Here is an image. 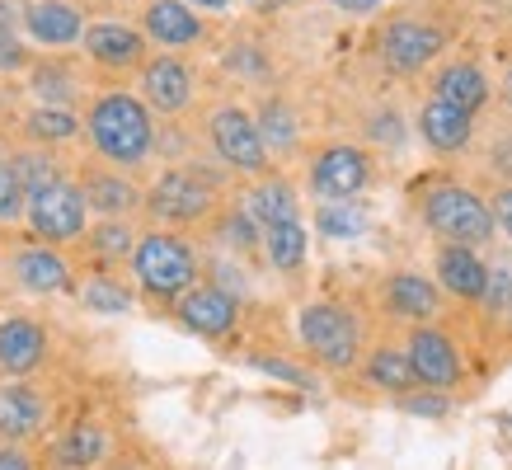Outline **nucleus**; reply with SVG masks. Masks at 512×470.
Masks as SVG:
<instances>
[{"instance_id": "nucleus-1", "label": "nucleus", "mask_w": 512, "mask_h": 470, "mask_svg": "<svg viewBox=\"0 0 512 470\" xmlns=\"http://www.w3.org/2000/svg\"><path fill=\"white\" fill-rule=\"evenodd\" d=\"M90 132L94 146L118 165H137L151 151V118L132 94H104L90 109Z\"/></svg>"}, {"instance_id": "nucleus-2", "label": "nucleus", "mask_w": 512, "mask_h": 470, "mask_svg": "<svg viewBox=\"0 0 512 470\" xmlns=\"http://www.w3.org/2000/svg\"><path fill=\"white\" fill-rule=\"evenodd\" d=\"M423 217L437 235H447L456 245H480L494 235V217L484 212V203L470 188H437L423 203Z\"/></svg>"}, {"instance_id": "nucleus-3", "label": "nucleus", "mask_w": 512, "mask_h": 470, "mask_svg": "<svg viewBox=\"0 0 512 470\" xmlns=\"http://www.w3.org/2000/svg\"><path fill=\"white\" fill-rule=\"evenodd\" d=\"M137 273L141 282L160 292V297H170V292H184L198 264H193V250H188L184 240H174V235H146L137 245Z\"/></svg>"}, {"instance_id": "nucleus-4", "label": "nucleus", "mask_w": 512, "mask_h": 470, "mask_svg": "<svg viewBox=\"0 0 512 470\" xmlns=\"http://www.w3.org/2000/svg\"><path fill=\"white\" fill-rule=\"evenodd\" d=\"M296 329L325 367H348L357 358V320L339 306H306Z\"/></svg>"}, {"instance_id": "nucleus-5", "label": "nucleus", "mask_w": 512, "mask_h": 470, "mask_svg": "<svg viewBox=\"0 0 512 470\" xmlns=\"http://www.w3.org/2000/svg\"><path fill=\"white\" fill-rule=\"evenodd\" d=\"M212 141H217L221 160H231L235 170H264V132H259V123H249V113L240 109H221L217 118H212Z\"/></svg>"}, {"instance_id": "nucleus-6", "label": "nucleus", "mask_w": 512, "mask_h": 470, "mask_svg": "<svg viewBox=\"0 0 512 470\" xmlns=\"http://www.w3.org/2000/svg\"><path fill=\"white\" fill-rule=\"evenodd\" d=\"M33 231L47 235V240H71L85 226V193L71 184L47 188L43 198H33Z\"/></svg>"}, {"instance_id": "nucleus-7", "label": "nucleus", "mask_w": 512, "mask_h": 470, "mask_svg": "<svg viewBox=\"0 0 512 470\" xmlns=\"http://www.w3.org/2000/svg\"><path fill=\"white\" fill-rule=\"evenodd\" d=\"M409 362H414V372H419L423 386H433V391H447V386L461 381V358H456V348H451L447 334H437V329H414Z\"/></svg>"}, {"instance_id": "nucleus-8", "label": "nucleus", "mask_w": 512, "mask_h": 470, "mask_svg": "<svg viewBox=\"0 0 512 470\" xmlns=\"http://www.w3.org/2000/svg\"><path fill=\"white\" fill-rule=\"evenodd\" d=\"M311 184L329 203H348L357 188L367 184V160H362V151H353V146H334V151H325V156L315 160Z\"/></svg>"}, {"instance_id": "nucleus-9", "label": "nucleus", "mask_w": 512, "mask_h": 470, "mask_svg": "<svg viewBox=\"0 0 512 470\" xmlns=\"http://www.w3.org/2000/svg\"><path fill=\"white\" fill-rule=\"evenodd\" d=\"M381 52L395 71H419L442 52V33L428 29V24H414V19H400L390 24L386 38H381Z\"/></svg>"}, {"instance_id": "nucleus-10", "label": "nucleus", "mask_w": 512, "mask_h": 470, "mask_svg": "<svg viewBox=\"0 0 512 470\" xmlns=\"http://www.w3.org/2000/svg\"><path fill=\"white\" fill-rule=\"evenodd\" d=\"M43 423H47V405L33 386H19V381H5V386H0V438L5 442L38 438Z\"/></svg>"}, {"instance_id": "nucleus-11", "label": "nucleus", "mask_w": 512, "mask_h": 470, "mask_svg": "<svg viewBox=\"0 0 512 470\" xmlns=\"http://www.w3.org/2000/svg\"><path fill=\"white\" fill-rule=\"evenodd\" d=\"M151 207H156L160 217L170 221H198L207 207H212V193H207V184L202 179H193V174L174 170L165 174L156 184V193H151Z\"/></svg>"}, {"instance_id": "nucleus-12", "label": "nucleus", "mask_w": 512, "mask_h": 470, "mask_svg": "<svg viewBox=\"0 0 512 470\" xmlns=\"http://www.w3.org/2000/svg\"><path fill=\"white\" fill-rule=\"evenodd\" d=\"M47 358V334L33 320H5L0 325V372H33Z\"/></svg>"}, {"instance_id": "nucleus-13", "label": "nucleus", "mask_w": 512, "mask_h": 470, "mask_svg": "<svg viewBox=\"0 0 512 470\" xmlns=\"http://www.w3.org/2000/svg\"><path fill=\"white\" fill-rule=\"evenodd\" d=\"M179 315H184L188 329H198V334H226L235 325V301L221 292V287H193L184 301H179Z\"/></svg>"}, {"instance_id": "nucleus-14", "label": "nucleus", "mask_w": 512, "mask_h": 470, "mask_svg": "<svg viewBox=\"0 0 512 470\" xmlns=\"http://www.w3.org/2000/svg\"><path fill=\"white\" fill-rule=\"evenodd\" d=\"M141 85H146V99L156 104L160 113H174L188 104V94H193V85H188V71L174 57H160V62L146 66V76H141Z\"/></svg>"}, {"instance_id": "nucleus-15", "label": "nucleus", "mask_w": 512, "mask_h": 470, "mask_svg": "<svg viewBox=\"0 0 512 470\" xmlns=\"http://www.w3.org/2000/svg\"><path fill=\"white\" fill-rule=\"evenodd\" d=\"M419 127L437 151H461L470 141V113L447 104V99H433V104L419 113Z\"/></svg>"}, {"instance_id": "nucleus-16", "label": "nucleus", "mask_w": 512, "mask_h": 470, "mask_svg": "<svg viewBox=\"0 0 512 470\" xmlns=\"http://www.w3.org/2000/svg\"><path fill=\"white\" fill-rule=\"evenodd\" d=\"M146 33L165 47H184L202 33V24L188 5H179V0H156V5L146 10Z\"/></svg>"}, {"instance_id": "nucleus-17", "label": "nucleus", "mask_w": 512, "mask_h": 470, "mask_svg": "<svg viewBox=\"0 0 512 470\" xmlns=\"http://www.w3.org/2000/svg\"><path fill=\"white\" fill-rule=\"evenodd\" d=\"M85 47H90L94 62L132 66L141 57V33H132L127 24H94V29L85 33Z\"/></svg>"}, {"instance_id": "nucleus-18", "label": "nucleus", "mask_w": 512, "mask_h": 470, "mask_svg": "<svg viewBox=\"0 0 512 470\" xmlns=\"http://www.w3.org/2000/svg\"><path fill=\"white\" fill-rule=\"evenodd\" d=\"M24 19H29V33L38 43H71V38H80V15L62 0H38V5H29Z\"/></svg>"}, {"instance_id": "nucleus-19", "label": "nucleus", "mask_w": 512, "mask_h": 470, "mask_svg": "<svg viewBox=\"0 0 512 470\" xmlns=\"http://www.w3.org/2000/svg\"><path fill=\"white\" fill-rule=\"evenodd\" d=\"M437 273H442V282H447L456 297H484V282H489V273H484V264L466 250V245H451V250H442Z\"/></svg>"}, {"instance_id": "nucleus-20", "label": "nucleus", "mask_w": 512, "mask_h": 470, "mask_svg": "<svg viewBox=\"0 0 512 470\" xmlns=\"http://www.w3.org/2000/svg\"><path fill=\"white\" fill-rule=\"evenodd\" d=\"M57 470H85L94 461H104V428L99 423H76L57 447H52Z\"/></svg>"}, {"instance_id": "nucleus-21", "label": "nucleus", "mask_w": 512, "mask_h": 470, "mask_svg": "<svg viewBox=\"0 0 512 470\" xmlns=\"http://www.w3.org/2000/svg\"><path fill=\"white\" fill-rule=\"evenodd\" d=\"M437 99H447V104H456V109L475 113L489 99V85H484V76L475 71V66H447L442 76H437Z\"/></svg>"}, {"instance_id": "nucleus-22", "label": "nucleus", "mask_w": 512, "mask_h": 470, "mask_svg": "<svg viewBox=\"0 0 512 470\" xmlns=\"http://www.w3.org/2000/svg\"><path fill=\"white\" fill-rule=\"evenodd\" d=\"M390 306H395V315H409V320H428V315L437 311L433 282H423L419 273H400V278H390Z\"/></svg>"}, {"instance_id": "nucleus-23", "label": "nucleus", "mask_w": 512, "mask_h": 470, "mask_svg": "<svg viewBox=\"0 0 512 470\" xmlns=\"http://www.w3.org/2000/svg\"><path fill=\"white\" fill-rule=\"evenodd\" d=\"M15 273L29 292H57V287H66V264L47 250H24L15 259Z\"/></svg>"}, {"instance_id": "nucleus-24", "label": "nucleus", "mask_w": 512, "mask_h": 470, "mask_svg": "<svg viewBox=\"0 0 512 470\" xmlns=\"http://www.w3.org/2000/svg\"><path fill=\"white\" fill-rule=\"evenodd\" d=\"M367 376H372V386H386V391H409V386L419 381L409 353H395V348H381V353L367 362Z\"/></svg>"}, {"instance_id": "nucleus-25", "label": "nucleus", "mask_w": 512, "mask_h": 470, "mask_svg": "<svg viewBox=\"0 0 512 470\" xmlns=\"http://www.w3.org/2000/svg\"><path fill=\"white\" fill-rule=\"evenodd\" d=\"M268 259L278 268H301V259H306V226L301 221L268 226Z\"/></svg>"}, {"instance_id": "nucleus-26", "label": "nucleus", "mask_w": 512, "mask_h": 470, "mask_svg": "<svg viewBox=\"0 0 512 470\" xmlns=\"http://www.w3.org/2000/svg\"><path fill=\"white\" fill-rule=\"evenodd\" d=\"M249 212L264 221V226H278V221H296V198L287 184H264L254 188V198H249Z\"/></svg>"}, {"instance_id": "nucleus-27", "label": "nucleus", "mask_w": 512, "mask_h": 470, "mask_svg": "<svg viewBox=\"0 0 512 470\" xmlns=\"http://www.w3.org/2000/svg\"><path fill=\"white\" fill-rule=\"evenodd\" d=\"M15 174L29 198H43L47 188H57V165L47 156H15Z\"/></svg>"}, {"instance_id": "nucleus-28", "label": "nucleus", "mask_w": 512, "mask_h": 470, "mask_svg": "<svg viewBox=\"0 0 512 470\" xmlns=\"http://www.w3.org/2000/svg\"><path fill=\"white\" fill-rule=\"evenodd\" d=\"M315 226H320L325 235H334V240H348V235H362L367 217H362L353 203H329V207H320Z\"/></svg>"}, {"instance_id": "nucleus-29", "label": "nucleus", "mask_w": 512, "mask_h": 470, "mask_svg": "<svg viewBox=\"0 0 512 470\" xmlns=\"http://www.w3.org/2000/svg\"><path fill=\"white\" fill-rule=\"evenodd\" d=\"M29 132H33V137H47V141H62V137H71V132H76V118H71V113H62V109H38L29 118Z\"/></svg>"}, {"instance_id": "nucleus-30", "label": "nucleus", "mask_w": 512, "mask_h": 470, "mask_svg": "<svg viewBox=\"0 0 512 470\" xmlns=\"http://www.w3.org/2000/svg\"><path fill=\"white\" fill-rule=\"evenodd\" d=\"M132 188L118 184V179H90V203L104 207V212H123V207H132Z\"/></svg>"}, {"instance_id": "nucleus-31", "label": "nucleus", "mask_w": 512, "mask_h": 470, "mask_svg": "<svg viewBox=\"0 0 512 470\" xmlns=\"http://www.w3.org/2000/svg\"><path fill=\"white\" fill-rule=\"evenodd\" d=\"M19 207H24V184H19V174H15V160L10 165L0 160V217L5 221L19 217Z\"/></svg>"}, {"instance_id": "nucleus-32", "label": "nucleus", "mask_w": 512, "mask_h": 470, "mask_svg": "<svg viewBox=\"0 0 512 470\" xmlns=\"http://www.w3.org/2000/svg\"><path fill=\"white\" fill-rule=\"evenodd\" d=\"M85 306H90V311H104V315L127 311V292L99 278V282H90V292H85Z\"/></svg>"}, {"instance_id": "nucleus-33", "label": "nucleus", "mask_w": 512, "mask_h": 470, "mask_svg": "<svg viewBox=\"0 0 512 470\" xmlns=\"http://www.w3.org/2000/svg\"><path fill=\"white\" fill-rule=\"evenodd\" d=\"M264 141H273V146H292V137H296V127H292V113L282 109V104H268L264 109Z\"/></svg>"}, {"instance_id": "nucleus-34", "label": "nucleus", "mask_w": 512, "mask_h": 470, "mask_svg": "<svg viewBox=\"0 0 512 470\" xmlns=\"http://www.w3.org/2000/svg\"><path fill=\"white\" fill-rule=\"evenodd\" d=\"M484 301L494 306V311H503L512 301V268H498V273H489V282H484Z\"/></svg>"}, {"instance_id": "nucleus-35", "label": "nucleus", "mask_w": 512, "mask_h": 470, "mask_svg": "<svg viewBox=\"0 0 512 470\" xmlns=\"http://www.w3.org/2000/svg\"><path fill=\"white\" fill-rule=\"evenodd\" d=\"M404 409H409V414H423V419H442V414H447V400H442V395H404Z\"/></svg>"}, {"instance_id": "nucleus-36", "label": "nucleus", "mask_w": 512, "mask_h": 470, "mask_svg": "<svg viewBox=\"0 0 512 470\" xmlns=\"http://www.w3.org/2000/svg\"><path fill=\"white\" fill-rule=\"evenodd\" d=\"M94 245L104 254H123L127 245H132V231H127V226H104V231L94 235Z\"/></svg>"}, {"instance_id": "nucleus-37", "label": "nucleus", "mask_w": 512, "mask_h": 470, "mask_svg": "<svg viewBox=\"0 0 512 470\" xmlns=\"http://www.w3.org/2000/svg\"><path fill=\"white\" fill-rule=\"evenodd\" d=\"M254 367H259V372H268V376H282V381H292V386H311V381H306V372H301V367H292V362L254 358Z\"/></svg>"}, {"instance_id": "nucleus-38", "label": "nucleus", "mask_w": 512, "mask_h": 470, "mask_svg": "<svg viewBox=\"0 0 512 470\" xmlns=\"http://www.w3.org/2000/svg\"><path fill=\"white\" fill-rule=\"evenodd\" d=\"M33 90L43 94V99H62V94H66V76H62V71H38V76H33Z\"/></svg>"}, {"instance_id": "nucleus-39", "label": "nucleus", "mask_w": 512, "mask_h": 470, "mask_svg": "<svg viewBox=\"0 0 512 470\" xmlns=\"http://www.w3.org/2000/svg\"><path fill=\"white\" fill-rule=\"evenodd\" d=\"M0 66L5 71H15V66H24V47L10 38V29H0Z\"/></svg>"}, {"instance_id": "nucleus-40", "label": "nucleus", "mask_w": 512, "mask_h": 470, "mask_svg": "<svg viewBox=\"0 0 512 470\" xmlns=\"http://www.w3.org/2000/svg\"><path fill=\"white\" fill-rule=\"evenodd\" d=\"M0 470H29V456L19 452L15 442H5V447H0Z\"/></svg>"}, {"instance_id": "nucleus-41", "label": "nucleus", "mask_w": 512, "mask_h": 470, "mask_svg": "<svg viewBox=\"0 0 512 470\" xmlns=\"http://www.w3.org/2000/svg\"><path fill=\"white\" fill-rule=\"evenodd\" d=\"M494 217H498V226L512 235V188H503V193L494 198Z\"/></svg>"}, {"instance_id": "nucleus-42", "label": "nucleus", "mask_w": 512, "mask_h": 470, "mask_svg": "<svg viewBox=\"0 0 512 470\" xmlns=\"http://www.w3.org/2000/svg\"><path fill=\"white\" fill-rule=\"evenodd\" d=\"M334 5H339L343 15H372L381 0H334Z\"/></svg>"}, {"instance_id": "nucleus-43", "label": "nucleus", "mask_w": 512, "mask_h": 470, "mask_svg": "<svg viewBox=\"0 0 512 470\" xmlns=\"http://www.w3.org/2000/svg\"><path fill=\"white\" fill-rule=\"evenodd\" d=\"M494 165L503 174H512V141H498V146H494Z\"/></svg>"}, {"instance_id": "nucleus-44", "label": "nucleus", "mask_w": 512, "mask_h": 470, "mask_svg": "<svg viewBox=\"0 0 512 470\" xmlns=\"http://www.w3.org/2000/svg\"><path fill=\"white\" fill-rule=\"evenodd\" d=\"M226 235H231V240H240V245H249V240H254V235H249V221H226Z\"/></svg>"}, {"instance_id": "nucleus-45", "label": "nucleus", "mask_w": 512, "mask_h": 470, "mask_svg": "<svg viewBox=\"0 0 512 470\" xmlns=\"http://www.w3.org/2000/svg\"><path fill=\"white\" fill-rule=\"evenodd\" d=\"M10 19H15V10H10V0H0V29H10Z\"/></svg>"}, {"instance_id": "nucleus-46", "label": "nucleus", "mask_w": 512, "mask_h": 470, "mask_svg": "<svg viewBox=\"0 0 512 470\" xmlns=\"http://www.w3.org/2000/svg\"><path fill=\"white\" fill-rule=\"evenodd\" d=\"M193 5H202V10H226L231 0H193Z\"/></svg>"}, {"instance_id": "nucleus-47", "label": "nucleus", "mask_w": 512, "mask_h": 470, "mask_svg": "<svg viewBox=\"0 0 512 470\" xmlns=\"http://www.w3.org/2000/svg\"><path fill=\"white\" fill-rule=\"evenodd\" d=\"M503 99H508V104H512V71H508V76H503Z\"/></svg>"}, {"instance_id": "nucleus-48", "label": "nucleus", "mask_w": 512, "mask_h": 470, "mask_svg": "<svg viewBox=\"0 0 512 470\" xmlns=\"http://www.w3.org/2000/svg\"><path fill=\"white\" fill-rule=\"evenodd\" d=\"M503 438H512V419H503Z\"/></svg>"}, {"instance_id": "nucleus-49", "label": "nucleus", "mask_w": 512, "mask_h": 470, "mask_svg": "<svg viewBox=\"0 0 512 470\" xmlns=\"http://www.w3.org/2000/svg\"><path fill=\"white\" fill-rule=\"evenodd\" d=\"M259 5H282V0H259Z\"/></svg>"}]
</instances>
